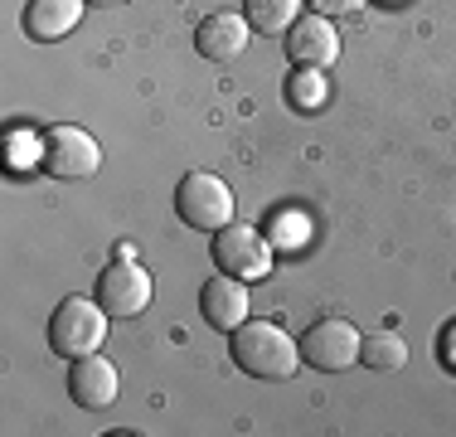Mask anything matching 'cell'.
<instances>
[{
	"label": "cell",
	"mask_w": 456,
	"mask_h": 437,
	"mask_svg": "<svg viewBox=\"0 0 456 437\" xmlns=\"http://www.w3.org/2000/svg\"><path fill=\"white\" fill-rule=\"evenodd\" d=\"M83 5H88V0H29L25 15H20V25H25L29 39L53 44V39H63V35H73V29H78Z\"/></svg>",
	"instance_id": "obj_12"
},
{
	"label": "cell",
	"mask_w": 456,
	"mask_h": 437,
	"mask_svg": "<svg viewBox=\"0 0 456 437\" xmlns=\"http://www.w3.org/2000/svg\"><path fill=\"white\" fill-rule=\"evenodd\" d=\"M175 214L200 234H219L224 224H233V190L209 170H190L175 185Z\"/></svg>",
	"instance_id": "obj_4"
},
{
	"label": "cell",
	"mask_w": 456,
	"mask_h": 437,
	"mask_svg": "<svg viewBox=\"0 0 456 437\" xmlns=\"http://www.w3.org/2000/svg\"><path fill=\"white\" fill-rule=\"evenodd\" d=\"M248 39H253V25H248V15H238V10H214V15H204L200 25H194V49L209 63H233L238 54L248 49Z\"/></svg>",
	"instance_id": "obj_9"
},
{
	"label": "cell",
	"mask_w": 456,
	"mask_h": 437,
	"mask_svg": "<svg viewBox=\"0 0 456 437\" xmlns=\"http://www.w3.org/2000/svg\"><path fill=\"white\" fill-rule=\"evenodd\" d=\"M442 365L456 369V321L447 326V331H442Z\"/></svg>",
	"instance_id": "obj_17"
},
{
	"label": "cell",
	"mask_w": 456,
	"mask_h": 437,
	"mask_svg": "<svg viewBox=\"0 0 456 437\" xmlns=\"http://www.w3.org/2000/svg\"><path fill=\"white\" fill-rule=\"evenodd\" d=\"M301 365L321 369V375H340V369H350L354 359H360V345L364 335L354 331V321H345V316H321V321H311L306 331H301Z\"/></svg>",
	"instance_id": "obj_5"
},
{
	"label": "cell",
	"mask_w": 456,
	"mask_h": 437,
	"mask_svg": "<svg viewBox=\"0 0 456 437\" xmlns=\"http://www.w3.org/2000/svg\"><path fill=\"white\" fill-rule=\"evenodd\" d=\"M287 59H291V69H330L335 59H340V35H335V25L325 15H301L297 25L287 29Z\"/></svg>",
	"instance_id": "obj_8"
},
{
	"label": "cell",
	"mask_w": 456,
	"mask_h": 437,
	"mask_svg": "<svg viewBox=\"0 0 456 437\" xmlns=\"http://www.w3.org/2000/svg\"><path fill=\"white\" fill-rule=\"evenodd\" d=\"M301 5H306V0H243V15H248V25L263 29V35H287L301 20Z\"/></svg>",
	"instance_id": "obj_13"
},
{
	"label": "cell",
	"mask_w": 456,
	"mask_h": 437,
	"mask_svg": "<svg viewBox=\"0 0 456 437\" xmlns=\"http://www.w3.org/2000/svg\"><path fill=\"white\" fill-rule=\"evenodd\" d=\"M97 301H102L107 316H117V321L141 316L151 306V272L136 268L132 258H117L112 268L97 272Z\"/></svg>",
	"instance_id": "obj_7"
},
{
	"label": "cell",
	"mask_w": 456,
	"mask_h": 437,
	"mask_svg": "<svg viewBox=\"0 0 456 437\" xmlns=\"http://www.w3.org/2000/svg\"><path fill=\"white\" fill-rule=\"evenodd\" d=\"M88 5H122V0H88Z\"/></svg>",
	"instance_id": "obj_18"
},
{
	"label": "cell",
	"mask_w": 456,
	"mask_h": 437,
	"mask_svg": "<svg viewBox=\"0 0 456 437\" xmlns=\"http://www.w3.org/2000/svg\"><path fill=\"white\" fill-rule=\"evenodd\" d=\"M228 355L253 379H291L301 365V345L277 321H243L228 335Z\"/></svg>",
	"instance_id": "obj_1"
},
{
	"label": "cell",
	"mask_w": 456,
	"mask_h": 437,
	"mask_svg": "<svg viewBox=\"0 0 456 437\" xmlns=\"http://www.w3.org/2000/svg\"><path fill=\"white\" fill-rule=\"evenodd\" d=\"M360 365H369L374 375H388V369H403V365H408V345L398 341L394 331L364 335V345H360Z\"/></svg>",
	"instance_id": "obj_14"
},
{
	"label": "cell",
	"mask_w": 456,
	"mask_h": 437,
	"mask_svg": "<svg viewBox=\"0 0 456 437\" xmlns=\"http://www.w3.org/2000/svg\"><path fill=\"white\" fill-rule=\"evenodd\" d=\"M209 253H214V268L233 272V277H243V282H263L267 272H273V238L253 224H238V218L214 234Z\"/></svg>",
	"instance_id": "obj_3"
},
{
	"label": "cell",
	"mask_w": 456,
	"mask_h": 437,
	"mask_svg": "<svg viewBox=\"0 0 456 437\" xmlns=\"http://www.w3.org/2000/svg\"><path fill=\"white\" fill-rule=\"evenodd\" d=\"M287 97H291V103H321V83H316V69H297V73H291V87H287Z\"/></svg>",
	"instance_id": "obj_15"
},
{
	"label": "cell",
	"mask_w": 456,
	"mask_h": 437,
	"mask_svg": "<svg viewBox=\"0 0 456 437\" xmlns=\"http://www.w3.org/2000/svg\"><path fill=\"white\" fill-rule=\"evenodd\" d=\"M200 311H204V321H209L219 335H233L238 326L248 321V282L233 277V272L209 277L200 287Z\"/></svg>",
	"instance_id": "obj_10"
},
{
	"label": "cell",
	"mask_w": 456,
	"mask_h": 437,
	"mask_svg": "<svg viewBox=\"0 0 456 437\" xmlns=\"http://www.w3.org/2000/svg\"><path fill=\"white\" fill-rule=\"evenodd\" d=\"M39 141H45L39 166H45L53 180H88V175L102 166V151H97V141L83 127H49Z\"/></svg>",
	"instance_id": "obj_6"
},
{
	"label": "cell",
	"mask_w": 456,
	"mask_h": 437,
	"mask_svg": "<svg viewBox=\"0 0 456 437\" xmlns=\"http://www.w3.org/2000/svg\"><path fill=\"white\" fill-rule=\"evenodd\" d=\"M117 389H122V379H117V365L107 355H78L73 359V369H69V393H73V403L78 408H107V403H117Z\"/></svg>",
	"instance_id": "obj_11"
},
{
	"label": "cell",
	"mask_w": 456,
	"mask_h": 437,
	"mask_svg": "<svg viewBox=\"0 0 456 437\" xmlns=\"http://www.w3.org/2000/svg\"><path fill=\"white\" fill-rule=\"evenodd\" d=\"M107 306L97 297H63L49 316V350L63 359L93 355V350L107 345Z\"/></svg>",
	"instance_id": "obj_2"
},
{
	"label": "cell",
	"mask_w": 456,
	"mask_h": 437,
	"mask_svg": "<svg viewBox=\"0 0 456 437\" xmlns=\"http://www.w3.org/2000/svg\"><path fill=\"white\" fill-rule=\"evenodd\" d=\"M306 5L316 10V15H325V20H330V15H350V10H360L364 0H306Z\"/></svg>",
	"instance_id": "obj_16"
}]
</instances>
